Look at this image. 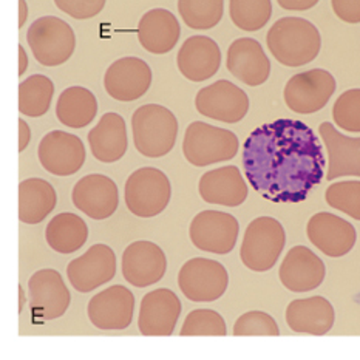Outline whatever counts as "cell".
Returning <instances> with one entry per match:
<instances>
[{
  "label": "cell",
  "instance_id": "1",
  "mask_svg": "<svg viewBox=\"0 0 360 360\" xmlns=\"http://www.w3.org/2000/svg\"><path fill=\"white\" fill-rule=\"evenodd\" d=\"M249 184L272 202H302L325 178L322 144L309 125L277 120L255 129L243 146Z\"/></svg>",
  "mask_w": 360,
  "mask_h": 360
},
{
  "label": "cell",
  "instance_id": "2",
  "mask_svg": "<svg viewBox=\"0 0 360 360\" xmlns=\"http://www.w3.org/2000/svg\"><path fill=\"white\" fill-rule=\"evenodd\" d=\"M266 44L281 65L303 67L319 56L322 36L314 23L307 19L281 18L268 31Z\"/></svg>",
  "mask_w": 360,
  "mask_h": 360
},
{
  "label": "cell",
  "instance_id": "3",
  "mask_svg": "<svg viewBox=\"0 0 360 360\" xmlns=\"http://www.w3.org/2000/svg\"><path fill=\"white\" fill-rule=\"evenodd\" d=\"M133 141L136 150L147 158H161L176 143L178 121L167 107L147 104L131 116Z\"/></svg>",
  "mask_w": 360,
  "mask_h": 360
},
{
  "label": "cell",
  "instance_id": "4",
  "mask_svg": "<svg viewBox=\"0 0 360 360\" xmlns=\"http://www.w3.org/2000/svg\"><path fill=\"white\" fill-rule=\"evenodd\" d=\"M285 245L286 232L281 223L272 217H258L245 232L240 258L248 269L266 272L276 266Z\"/></svg>",
  "mask_w": 360,
  "mask_h": 360
},
{
  "label": "cell",
  "instance_id": "5",
  "mask_svg": "<svg viewBox=\"0 0 360 360\" xmlns=\"http://www.w3.org/2000/svg\"><path fill=\"white\" fill-rule=\"evenodd\" d=\"M238 138L228 129H220L201 121L192 122L186 130L183 153L192 166L206 167L236 158Z\"/></svg>",
  "mask_w": 360,
  "mask_h": 360
},
{
  "label": "cell",
  "instance_id": "6",
  "mask_svg": "<svg viewBox=\"0 0 360 360\" xmlns=\"http://www.w3.org/2000/svg\"><path fill=\"white\" fill-rule=\"evenodd\" d=\"M27 41L36 60L44 67L65 64L76 49L73 28L54 15H44L31 23Z\"/></svg>",
  "mask_w": 360,
  "mask_h": 360
},
{
  "label": "cell",
  "instance_id": "7",
  "mask_svg": "<svg viewBox=\"0 0 360 360\" xmlns=\"http://www.w3.org/2000/svg\"><path fill=\"white\" fill-rule=\"evenodd\" d=\"M172 197V184L167 175L155 167H143L127 178L124 200L129 210L139 218L160 215Z\"/></svg>",
  "mask_w": 360,
  "mask_h": 360
},
{
  "label": "cell",
  "instance_id": "8",
  "mask_svg": "<svg viewBox=\"0 0 360 360\" xmlns=\"http://www.w3.org/2000/svg\"><path fill=\"white\" fill-rule=\"evenodd\" d=\"M178 286L191 302H215L228 289L229 274L220 262L197 257L179 269Z\"/></svg>",
  "mask_w": 360,
  "mask_h": 360
},
{
  "label": "cell",
  "instance_id": "9",
  "mask_svg": "<svg viewBox=\"0 0 360 360\" xmlns=\"http://www.w3.org/2000/svg\"><path fill=\"white\" fill-rule=\"evenodd\" d=\"M335 89L338 82L330 72L323 68H312L294 75L288 81L283 98L289 110L299 115H312L330 103Z\"/></svg>",
  "mask_w": 360,
  "mask_h": 360
},
{
  "label": "cell",
  "instance_id": "10",
  "mask_svg": "<svg viewBox=\"0 0 360 360\" xmlns=\"http://www.w3.org/2000/svg\"><path fill=\"white\" fill-rule=\"evenodd\" d=\"M240 232L237 218L220 210H202L191 223V240L200 250L226 255L236 248Z\"/></svg>",
  "mask_w": 360,
  "mask_h": 360
},
{
  "label": "cell",
  "instance_id": "11",
  "mask_svg": "<svg viewBox=\"0 0 360 360\" xmlns=\"http://www.w3.org/2000/svg\"><path fill=\"white\" fill-rule=\"evenodd\" d=\"M195 105L200 115L210 120L236 124L249 112V96L238 85L221 79L201 89L195 98Z\"/></svg>",
  "mask_w": 360,
  "mask_h": 360
},
{
  "label": "cell",
  "instance_id": "12",
  "mask_svg": "<svg viewBox=\"0 0 360 360\" xmlns=\"http://www.w3.org/2000/svg\"><path fill=\"white\" fill-rule=\"evenodd\" d=\"M42 167L56 176H70L85 162V147L81 138L64 130H53L42 138L37 148Z\"/></svg>",
  "mask_w": 360,
  "mask_h": 360
},
{
  "label": "cell",
  "instance_id": "13",
  "mask_svg": "<svg viewBox=\"0 0 360 360\" xmlns=\"http://www.w3.org/2000/svg\"><path fill=\"white\" fill-rule=\"evenodd\" d=\"M135 312V295L130 289L113 285L91 297L87 314L93 326L104 331H121L129 328Z\"/></svg>",
  "mask_w": 360,
  "mask_h": 360
},
{
  "label": "cell",
  "instance_id": "14",
  "mask_svg": "<svg viewBox=\"0 0 360 360\" xmlns=\"http://www.w3.org/2000/svg\"><path fill=\"white\" fill-rule=\"evenodd\" d=\"M116 274V255L107 245H93L84 255L70 262L67 277L70 283L79 292H91L108 283Z\"/></svg>",
  "mask_w": 360,
  "mask_h": 360
},
{
  "label": "cell",
  "instance_id": "15",
  "mask_svg": "<svg viewBox=\"0 0 360 360\" xmlns=\"http://www.w3.org/2000/svg\"><path fill=\"white\" fill-rule=\"evenodd\" d=\"M28 295L33 317H41L42 320L62 317L72 302L64 278L54 269L34 272L28 281Z\"/></svg>",
  "mask_w": 360,
  "mask_h": 360
},
{
  "label": "cell",
  "instance_id": "16",
  "mask_svg": "<svg viewBox=\"0 0 360 360\" xmlns=\"http://www.w3.org/2000/svg\"><path fill=\"white\" fill-rule=\"evenodd\" d=\"M152 84V70L139 58H121L107 68L104 89L113 99L131 103L144 96Z\"/></svg>",
  "mask_w": 360,
  "mask_h": 360
},
{
  "label": "cell",
  "instance_id": "17",
  "mask_svg": "<svg viewBox=\"0 0 360 360\" xmlns=\"http://www.w3.org/2000/svg\"><path fill=\"white\" fill-rule=\"evenodd\" d=\"M167 258L153 241L139 240L131 243L122 254V276L136 288L152 286L164 277Z\"/></svg>",
  "mask_w": 360,
  "mask_h": 360
},
{
  "label": "cell",
  "instance_id": "18",
  "mask_svg": "<svg viewBox=\"0 0 360 360\" xmlns=\"http://www.w3.org/2000/svg\"><path fill=\"white\" fill-rule=\"evenodd\" d=\"M307 236L320 252L333 258L351 252L357 241L354 226L330 212L312 215L307 226Z\"/></svg>",
  "mask_w": 360,
  "mask_h": 360
},
{
  "label": "cell",
  "instance_id": "19",
  "mask_svg": "<svg viewBox=\"0 0 360 360\" xmlns=\"http://www.w3.org/2000/svg\"><path fill=\"white\" fill-rule=\"evenodd\" d=\"M181 314V302L167 288L155 289L141 300L138 326L143 335H172Z\"/></svg>",
  "mask_w": 360,
  "mask_h": 360
},
{
  "label": "cell",
  "instance_id": "20",
  "mask_svg": "<svg viewBox=\"0 0 360 360\" xmlns=\"http://www.w3.org/2000/svg\"><path fill=\"white\" fill-rule=\"evenodd\" d=\"M75 206L93 220L110 218L120 205L118 186L112 178L101 174L84 176L73 189Z\"/></svg>",
  "mask_w": 360,
  "mask_h": 360
},
{
  "label": "cell",
  "instance_id": "21",
  "mask_svg": "<svg viewBox=\"0 0 360 360\" xmlns=\"http://www.w3.org/2000/svg\"><path fill=\"white\" fill-rule=\"evenodd\" d=\"M280 281L291 292H308L323 283L325 263L307 246H294L281 262Z\"/></svg>",
  "mask_w": 360,
  "mask_h": 360
},
{
  "label": "cell",
  "instance_id": "22",
  "mask_svg": "<svg viewBox=\"0 0 360 360\" xmlns=\"http://www.w3.org/2000/svg\"><path fill=\"white\" fill-rule=\"evenodd\" d=\"M229 73L249 87H258L269 79L271 62L260 42L252 37H240L233 41L226 59Z\"/></svg>",
  "mask_w": 360,
  "mask_h": 360
},
{
  "label": "cell",
  "instance_id": "23",
  "mask_svg": "<svg viewBox=\"0 0 360 360\" xmlns=\"http://www.w3.org/2000/svg\"><path fill=\"white\" fill-rule=\"evenodd\" d=\"M319 131L328 152V181L343 176L360 178V138L343 135L331 122L320 124Z\"/></svg>",
  "mask_w": 360,
  "mask_h": 360
},
{
  "label": "cell",
  "instance_id": "24",
  "mask_svg": "<svg viewBox=\"0 0 360 360\" xmlns=\"http://www.w3.org/2000/svg\"><path fill=\"white\" fill-rule=\"evenodd\" d=\"M176 64L186 79L192 82L207 81L220 70V46L207 36H192L179 49Z\"/></svg>",
  "mask_w": 360,
  "mask_h": 360
},
{
  "label": "cell",
  "instance_id": "25",
  "mask_svg": "<svg viewBox=\"0 0 360 360\" xmlns=\"http://www.w3.org/2000/svg\"><path fill=\"white\" fill-rule=\"evenodd\" d=\"M198 191L206 202L226 207L241 206L249 193L245 178L236 166H224L206 172L200 178Z\"/></svg>",
  "mask_w": 360,
  "mask_h": 360
},
{
  "label": "cell",
  "instance_id": "26",
  "mask_svg": "<svg viewBox=\"0 0 360 360\" xmlns=\"http://www.w3.org/2000/svg\"><path fill=\"white\" fill-rule=\"evenodd\" d=\"M335 312L331 302L314 295L294 300L286 308V323L294 333L325 335L333 330Z\"/></svg>",
  "mask_w": 360,
  "mask_h": 360
},
{
  "label": "cell",
  "instance_id": "27",
  "mask_svg": "<svg viewBox=\"0 0 360 360\" xmlns=\"http://www.w3.org/2000/svg\"><path fill=\"white\" fill-rule=\"evenodd\" d=\"M181 36L179 22L169 10L155 8L139 20L138 39L143 49L152 54H166L175 49Z\"/></svg>",
  "mask_w": 360,
  "mask_h": 360
},
{
  "label": "cell",
  "instance_id": "28",
  "mask_svg": "<svg viewBox=\"0 0 360 360\" xmlns=\"http://www.w3.org/2000/svg\"><path fill=\"white\" fill-rule=\"evenodd\" d=\"M93 156L103 162L120 161L127 152V127L121 115L108 112L89 133Z\"/></svg>",
  "mask_w": 360,
  "mask_h": 360
},
{
  "label": "cell",
  "instance_id": "29",
  "mask_svg": "<svg viewBox=\"0 0 360 360\" xmlns=\"http://www.w3.org/2000/svg\"><path fill=\"white\" fill-rule=\"evenodd\" d=\"M54 187L41 178H28L19 184V220L25 224H39L56 207Z\"/></svg>",
  "mask_w": 360,
  "mask_h": 360
},
{
  "label": "cell",
  "instance_id": "30",
  "mask_svg": "<svg viewBox=\"0 0 360 360\" xmlns=\"http://www.w3.org/2000/svg\"><path fill=\"white\" fill-rule=\"evenodd\" d=\"M98 113V101L87 89L75 85L60 93L56 104V116L60 124L70 129H84L93 122Z\"/></svg>",
  "mask_w": 360,
  "mask_h": 360
},
{
  "label": "cell",
  "instance_id": "31",
  "mask_svg": "<svg viewBox=\"0 0 360 360\" xmlns=\"http://www.w3.org/2000/svg\"><path fill=\"white\" fill-rule=\"evenodd\" d=\"M89 238V228L81 217L64 212L53 218L46 226L45 240L59 254H73L79 250Z\"/></svg>",
  "mask_w": 360,
  "mask_h": 360
},
{
  "label": "cell",
  "instance_id": "32",
  "mask_svg": "<svg viewBox=\"0 0 360 360\" xmlns=\"http://www.w3.org/2000/svg\"><path fill=\"white\" fill-rule=\"evenodd\" d=\"M54 84L44 75H33L19 85V112L30 118H41L51 105Z\"/></svg>",
  "mask_w": 360,
  "mask_h": 360
},
{
  "label": "cell",
  "instance_id": "33",
  "mask_svg": "<svg viewBox=\"0 0 360 360\" xmlns=\"http://www.w3.org/2000/svg\"><path fill=\"white\" fill-rule=\"evenodd\" d=\"M178 13L192 30H210L223 19L224 0H178Z\"/></svg>",
  "mask_w": 360,
  "mask_h": 360
},
{
  "label": "cell",
  "instance_id": "34",
  "mask_svg": "<svg viewBox=\"0 0 360 360\" xmlns=\"http://www.w3.org/2000/svg\"><path fill=\"white\" fill-rule=\"evenodd\" d=\"M229 14L233 25L243 31H258L272 15L271 0H231Z\"/></svg>",
  "mask_w": 360,
  "mask_h": 360
},
{
  "label": "cell",
  "instance_id": "35",
  "mask_svg": "<svg viewBox=\"0 0 360 360\" xmlns=\"http://www.w3.org/2000/svg\"><path fill=\"white\" fill-rule=\"evenodd\" d=\"M325 200L333 209L349 215L360 221V181H339L328 187Z\"/></svg>",
  "mask_w": 360,
  "mask_h": 360
},
{
  "label": "cell",
  "instance_id": "36",
  "mask_svg": "<svg viewBox=\"0 0 360 360\" xmlns=\"http://www.w3.org/2000/svg\"><path fill=\"white\" fill-rule=\"evenodd\" d=\"M181 335H226L224 319L214 309H195L186 317Z\"/></svg>",
  "mask_w": 360,
  "mask_h": 360
},
{
  "label": "cell",
  "instance_id": "37",
  "mask_svg": "<svg viewBox=\"0 0 360 360\" xmlns=\"http://www.w3.org/2000/svg\"><path fill=\"white\" fill-rule=\"evenodd\" d=\"M333 118L339 129L360 133V89L342 93L333 107Z\"/></svg>",
  "mask_w": 360,
  "mask_h": 360
},
{
  "label": "cell",
  "instance_id": "38",
  "mask_svg": "<svg viewBox=\"0 0 360 360\" xmlns=\"http://www.w3.org/2000/svg\"><path fill=\"white\" fill-rule=\"evenodd\" d=\"M233 335H280V330L272 316L263 311H249L237 319Z\"/></svg>",
  "mask_w": 360,
  "mask_h": 360
},
{
  "label": "cell",
  "instance_id": "39",
  "mask_svg": "<svg viewBox=\"0 0 360 360\" xmlns=\"http://www.w3.org/2000/svg\"><path fill=\"white\" fill-rule=\"evenodd\" d=\"M54 4L73 19L84 20L95 18L103 11L105 0H54Z\"/></svg>",
  "mask_w": 360,
  "mask_h": 360
},
{
  "label": "cell",
  "instance_id": "40",
  "mask_svg": "<svg viewBox=\"0 0 360 360\" xmlns=\"http://www.w3.org/2000/svg\"><path fill=\"white\" fill-rule=\"evenodd\" d=\"M335 15L347 23H360V0H331Z\"/></svg>",
  "mask_w": 360,
  "mask_h": 360
},
{
  "label": "cell",
  "instance_id": "41",
  "mask_svg": "<svg viewBox=\"0 0 360 360\" xmlns=\"http://www.w3.org/2000/svg\"><path fill=\"white\" fill-rule=\"evenodd\" d=\"M278 5L288 11H307L319 4V0H277Z\"/></svg>",
  "mask_w": 360,
  "mask_h": 360
},
{
  "label": "cell",
  "instance_id": "42",
  "mask_svg": "<svg viewBox=\"0 0 360 360\" xmlns=\"http://www.w3.org/2000/svg\"><path fill=\"white\" fill-rule=\"evenodd\" d=\"M30 139H31L30 125L20 118L19 120V152L20 153L25 150L27 146L30 144Z\"/></svg>",
  "mask_w": 360,
  "mask_h": 360
},
{
  "label": "cell",
  "instance_id": "43",
  "mask_svg": "<svg viewBox=\"0 0 360 360\" xmlns=\"http://www.w3.org/2000/svg\"><path fill=\"white\" fill-rule=\"evenodd\" d=\"M27 67H28L27 51L23 50L22 45H19V76H22L23 73L27 72Z\"/></svg>",
  "mask_w": 360,
  "mask_h": 360
},
{
  "label": "cell",
  "instance_id": "44",
  "mask_svg": "<svg viewBox=\"0 0 360 360\" xmlns=\"http://www.w3.org/2000/svg\"><path fill=\"white\" fill-rule=\"evenodd\" d=\"M28 18V6L25 0H19V28L25 25Z\"/></svg>",
  "mask_w": 360,
  "mask_h": 360
},
{
  "label": "cell",
  "instance_id": "45",
  "mask_svg": "<svg viewBox=\"0 0 360 360\" xmlns=\"http://www.w3.org/2000/svg\"><path fill=\"white\" fill-rule=\"evenodd\" d=\"M25 303H27L25 289L19 286V314H22V309H23V307H25Z\"/></svg>",
  "mask_w": 360,
  "mask_h": 360
}]
</instances>
